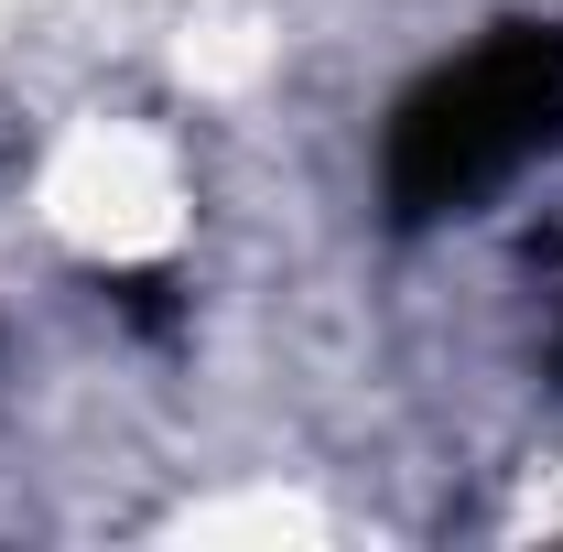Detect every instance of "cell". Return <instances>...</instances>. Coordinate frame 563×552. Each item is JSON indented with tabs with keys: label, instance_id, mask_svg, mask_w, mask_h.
Here are the masks:
<instances>
[{
	"label": "cell",
	"instance_id": "obj_1",
	"mask_svg": "<svg viewBox=\"0 0 563 552\" xmlns=\"http://www.w3.org/2000/svg\"><path fill=\"white\" fill-rule=\"evenodd\" d=\"M563 141V33L553 22H509L488 44H466L455 66H433L390 109V152L379 185L412 217H466L498 185H520L542 152Z\"/></svg>",
	"mask_w": 563,
	"mask_h": 552
}]
</instances>
